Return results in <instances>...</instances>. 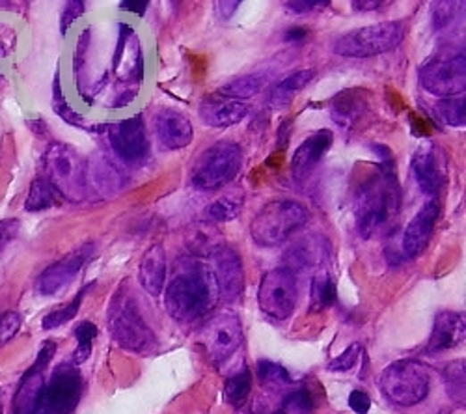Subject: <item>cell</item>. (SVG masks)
Segmentation results:
<instances>
[{
  "mask_svg": "<svg viewBox=\"0 0 466 414\" xmlns=\"http://www.w3.org/2000/svg\"><path fill=\"white\" fill-rule=\"evenodd\" d=\"M211 282L213 277L202 263L181 260L164 294V304L171 318L179 323L200 319L213 304Z\"/></svg>",
  "mask_w": 466,
  "mask_h": 414,
  "instance_id": "obj_1",
  "label": "cell"
},
{
  "mask_svg": "<svg viewBox=\"0 0 466 414\" xmlns=\"http://www.w3.org/2000/svg\"><path fill=\"white\" fill-rule=\"evenodd\" d=\"M109 330L112 340L137 355H150L157 349V338L146 323L129 282L123 280L109 306Z\"/></svg>",
  "mask_w": 466,
  "mask_h": 414,
  "instance_id": "obj_2",
  "label": "cell"
},
{
  "mask_svg": "<svg viewBox=\"0 0 466 414\" xmlns=\"http://www.w3.org/2000/svg\"><path fill=\"white\" fill-rule=\"evenodd\" d=\"M401 207V189L394 178V172H380L366 181L356 195L354 220L356 232L364 239H370L379 228L392 220Z\"/></svg>",
  "mask_w": 466,
  "mask_h": 414,
  "instance_id": "obj_3",
  "label": "cell"
},
{
  "mask_svg": "<svg viewBox=\"0 0 466 414\" xmlns=\"http://www.w3.org/2000/svg\"><path fill=\"white\" fill-rule=\"evenodd\" d=\"M310 213L301 202L274 200L263 205L250 224V237L262 248H274L286 243L306 226Z\"/></svg>",
  "mask_w": 466,
  "mask_h": 414,
  "instance_id": "obj_4",
  "label": "cell"
},
{
  "mask_svg": "<svg viewBox=\"0 0 466 414\" xmlns=\"http://www.w3.org/2000/svg\"><path fill=\"white\" fill-rule=\"evenodd\" d=\"M44 172L63 202H80L87 198V161L70 144L54 142L44 155Z\"/></svg>",
  "mask_w": 466,
  "mask_h": 414,
  "instance_id": "obj_5",
  "label": "cell"
},
{
  "mask_svg": "<svg viewBox=\"0 0 466 414\" xmlns=\"http://www.w3.org/2000/svg\"><path fill=\"white\" fill-rule=\"evenodd\" d=\"M243 152L236 142H217L204 150L190 170L193 187L204 193L224 189L228 183L237 178L243 169Z\"/></svg>",
  "mask_w": 466,
  "mask_h": 414,
  "instance_id": "obj_6",
  "label": "cell"
},
{
  "mask_svg": "<svg viewBox=\"0 0 466 414\" xmlns=\"http://www.w3.org/2000/svg\"><path fill=\"white\" fill-rule=\"evenodd\" d=\"M405 37V25L401 21H385L360 27L337 37L332 53L344 58H370L395 49Z\"/></svg>",
  "mask_w": 466,
  "mask_h": 414,
  "instance_id": "obj_7",
  "label": "cell"
},
{
  "mask_svg": "<svg viewBox=\"0 0 466 414\" xmlns=\"http://www.w3.org/2000/svg\"><path fill=\"white\" fill-rule=\"evenodd\" d=\"M380 392L399 407H414L428 398L431 379L428 369L416 360H397L379 377Z\"/></svg>",
  "mask_w": 466,
  "mask_h": 414,
  "instance_id": "obj_8",
  "label": "cell"
},
{
  "mask_svg": "<svg viewBox=\"0 0 466 414\" xmlns=\"http://www.w3.org/2000/svg\"><path fill=\"white\" fill-rule=\"evenodd\" d=\"M464 51H459V47H444L423 62L420 68V85L437 97L450 99L464 92Z\"/></svg>",
  "mask_w": 466,
  "mask_h": 414,
  "instance_id": "obj_9",
  "label": "cell"
},
{
  "mask_svg": "<svg viewBox=\"0 0 466 414\" xmlns=\"http://www.w3.org/2000/svg\"><path fill=\"white\" fill-rule=\"evenodd\" d=\"M82 376L73 362H62L53 371L41 394L37 414H73L82 396Z\"/></svg>",
  "mask_w": 466,
  "mask_h": 414,
  "instance_id": "obj_10",
  "label": "cell"
},
{
  "mask_svg": "<svg viewBox=\"0 0 466 414\" xmlns=\"http://www.w3.org/2000/svg\"><path fill=\"white\" fill-rule=\"evenodd\" d=\"M296 295H299V287H296L295 271L287 267H277L263 275L258 289V302L269 318L284 321L293 314Z\"/></svg>",
  "mask_w": 466,
  "mask_h": 414,
  "instance_id": "obj_11",
  "label": "cell"
},
{
  "mask_svg": "<svg viewBox=\"0 0 466 414\" xmlns=\"http://www.w3.org/2000/svg\"><path fill=\"white\" fill-rule=\"evenodd\" d=\"M109 144L114 155L129 167H140L150 157V142H147L142 116H131L107 126Z\"/></svg>",
  "mask_w": 466,
  "mask_h": 414,
  "instance_id": "obj_12",
  "label": "cell"
},
{
  "mask_svg": "<svg viewBox=\"0 0 466 414\" xmlns=\"http://www.w3.org/2000/svg\"><path fill=\"white\" fill-rule=\"evenodd\" d=\"M96 254V244L87 243L73 253L66 254L62 260L51 263L44 273H41L34 284L36 294L44 297H53L63 292L80 273V269L87 265Z\"/></svg>",
  "mask_w": 466,
  "mask_h": 414,
  "instance_id": "obj_13",
  "label": "cell"
},
{
  "mask_svg": "<svg viewBox=\"0 0 466 414\" xmlns=\"http://www.w3.org/2000/svg\"><path fill=\"white\" fill-rule=\"evenodd\" d=\"M200 340L209 359L215 364H222L231 355H236V351L243 344V328L239 318L229 314L215 316L202 328Z\"/></svg>",
  "mask_w": 466,
  "mask_h": 414,
  "instance_id": "obj_14",
  "label": "cell"
},
{
  "mask_svg": "<svg viewBox=\"0 0 466 414\" xmlns=\"http://www.w3.org/2000/svg\"><path fill=\"white\" fill-rule=\"evenodd\" d=\"M211 277L224 302H236L245 292V267L236 248L222 244L211 256Z\"/></svg>",
  "mask_w": 466,
  "mask_h": 414,
  "instance_id": "obj_15",
  "label": "cell"
},
{
  "mask_svg": "<svg viewBox=\"0 0 466 414\" xmlns=\"http://www.w3.org/2000/svg\"><path fill=\"white\" fill-rule=\"evenodd\" d=\"M411 170L423 195L437 196L446 185L448 162L437 144H421L411 159Z\"/></svg>",
  "mask_w": 466,
  "mask_h": 414,
  "instance_id": "obj_16",
  "label": "cell"
},
{
  "mask_svg": "<svg viewBox=\"0 0 466 414\" xmlns=\"http://www.w3.org/2000/svg\"><path fill=\"white\" fill-rule=\"evenodd\" d=\"M152 131L159 146L166 152L187 148L195 138V126L183 112L176 109H159L152 118Z\"/></svg>",
  "mask_w": 466,
  "mask_h": 414,
  "instance_id": "obj_17",
  "label": "cell"
},
{
  "mask_svg": "<svg viewBox=\"0 0 466 414\" xmlns=\"http://www.w3.org/2000/svg\"><path fill=\"white\" fill-rule=\"evenodd\" d=\"M440 213V203L437 198L429 200L420 207V211L407 224L404 234V254L409 260H414L426 253V248L431 243L437 219Z\"/></svg>",
  "mask_w": 466,
  "mask_h": 414,
  "instance_id": "obj_18",
  "label": "cell"
},
{
  "mask_svg": "<svg viewBox=\"0 0 466 414\" xmlns=\"http://www.w3.org/2000/svg\"><path fill=\"white\" fill-rule=\"evenodd\" d=\"M332 131L320 129L310 135L291 157V176L295 181H304L332 146Z\"/></svg>",
  "mask_w": 466,
  "mask_h": 414,
  "instance_id": "obj_19",
  "label": "cell"
},
{
  "mask_svg": "<svg viewBox=\"0 0 466 414\" xmlns=\"http://www.w3.org/2000/svg\"><path fill=\"white\" fill-rule=\"evenodd\" d=\"M466 327H464V314L450 312V310H442L435 316L433 333L429 336L426 351L431 355L440 353V351H448L457 347L464 342Z\"/></svg>",
  "mask_w": 466,
  "mask_h": 414,
  "instance_id": "obj_20",
  "label": "cell"
},
{
  "mask_svg": "<svg viewBox=\"0 0 466 414\" xmlns=\"http://www.w3.org/2000/svg\"><path fill=\"white\" fill-rule=\"evenodd\" d=\"M198 114L205 126L224 129V128L237 126L239 121H243L248 114V105H245L241 101H231L226 97L221 99L207 97L200 103Z\"/></svg>",
  "mask_w": 466,
  "mask_h": 414,
  "instance_id": "obj_21",
  "label": "cell"
},
{
  "mask_svg": "<svg viewBox=\"0 0 466 414\" xmlns=\"http://www.w3.org/2000/svg\"><path fill=\"white\" fill-rule=\"evenodd\" d=\"M138 278L142 287L152 297H159L166 282V253L161 243L152 244L140 260Z\"/></svg>",
  "mask_w": 466,
  "mask_h": 414,
  "instance_id": "obj_22",
  "label": "cell"
},
{
  "mask_svg": "<svg viewBox=\"0 0 466 414\" xmlns=\"http://www.w3.org/2000/svg\"><path fill=\"white\" fill-rule=\"evenodd\" d=\"M44 388V369L32 364V368L19 381V386L15 390L13 414H37Z\"/></svg>",
  "mask_w": 466,
  "mask_h": 414,
  "instance_id": "obj_23",
  "label": "cell"
},
{
  "mask_svg": "<svg viewBox=\"0 0 466 414\" xmlns=\"http://www.w3.org/2000/svg\"><path fill=\"white\" fill-rule=\"evenodd\" d=\"M362 94V90H345L332 99L330 116L337 126L351 128L366 112V99Z\"/></svg>",
  "mask_w": 466,
  "mask_h": 414,
  "instance_id": "obj_24",
  "label": "cell"
},
{
  "mask_svg": "<svg viewBox=\"0 0 466 414\" xmlns=\"http://www.w3.org/2000/svg\"><path fill=\"white\" fill-rule=\"evenodd\" d=\"M315 71L313 70H301L296 73H291L284 80H280L269 94V107L272 109H286L296 94H301L310 82L313 80Z\"/></svg>",
  "mask_w": 466,
  "mask_h": 414,
  "instance_id": "obj_25",
  "label": "cell"
},
{
  "mask_svg": "<svg viewBox=\"0 0 466 414\" xmlns=\"http://www.w3.org/2000/svg\"><path fill=\"white\" fill-rule=\"evenodd\" d=\"M87 162V183H92L97 193H118L121 189V174L107 159Z\"/></svg>",
  "mask_w": 466,
  "mask_h": 414,
  "instance_id": "obj_26",
  "label": "cell"
},
{
  "mask_svg": "<svg viewBox=\"0 0 466 414\" xmlns=\"http://www.w3.org/2000/svg\"><path fill=\"white\" fill-rule=\"evenodd\" d=\"M269 82V75L265 73H250L229 80L228 85L221 87L219 94L226 99L237 101V99H252L256 97Z\"/></svg>",
  "mask_w": 466,
  "mask_h": 414,
  "instance_id": "obj_27",
  "label": "cell"
},
{
  "mask_svg": "<svg viewBox=\"0 0 466 414\" xmlns=\"http://www.w3.org/2000/svg\"><path fill=\"white\" fill-rule=\"evenodd\" d=\"M222 234L217 230L213 224L202 222L190 230V236H187V246L190 253L198 256H213L219 248L222 246Z\"/></svg>",
  "mask_w": 466,
  "mask_h": 414,
  "instance_id": "obj_28",
  "label": "cell"
},
{
  "mask_svg": "<svg viewBox=\"0 0 466 414\" xmlns=\"http://www.w3.org/2000/svg\"><path fill=\"white\" fill-rule=\"evenodd\" d=\"M63 198L54 191L53 185L46 178H37L32 181L30 191L25 202V210L30 213L47 211L54 205H62Z\"/></svg>",
  "mask_w": 466,
  "mask_h": 414,
  "instance_id": "obj_29",
  "label": "cell"
},
{
  "mask_svg": "<svg viewBox=\"0 0 466 414\" xmlns=\"http://www.w3.org/2000/svg\"><path fill=\"white\" fill-rule=\"evenodd\" d=\"M243 195H224L217 198L213 203L207 207V220L209 222H229L233 219H237L243 211Z\"/></svg>",
  "mask_w": 466,
  "mask_h": 414,
  "instance_id": "obj_30",
  "label": "cell"
},
{
  "mask_svg": "<svg viewBox=\"0 0 466 414\" xmlns=\"http://www.w3.org/2000/svg\"><path fill=\"white\" fill-rule=\"evenodd\" d=\"M252 392V376H250V369L243 368L239 374L231 376L226 381L224 386V398L231 407H243L248 402V396Z\"/></svg>",
  "mask_w": 466,
  "mask_h": 414,
  "instance_id": "obj_31",
  "label": "cell"
},
{
  "mask_svg": "<svg viewBox=\"0 0 466 414\" xmlns=\"http://www.w3.org/2000/svg\"><path fill=\"white\" fill-rule=\"evenodd\" d=\"M325 254H327L325 241L313 237V239H308L301 244L293 246L287 254V260H291V265H295V267H308L312 263L323 260Z\"/></svg>",
  "mask_w": 466,
  "mask_h": 414,
  "instance_id": "obj_32",
  "label": "cell"
},
{
  "mask_svg": "<svg viewBox=\"0 0 466 414\" xmlns=\"http://www.w3.org/2000/svg\"><path fill=\"white\" fill-rule=\"evenodd\" d=\"M256 369H258L260 383L267 390L280 392V390H284V388H287L291 385V376L287 374V369L284 366L277 364V362L260 360Z\"/></svg>",
  "mask_w": 466,
  "mask_h": 414,
  "instance_id": "obj_33",
  "label": "cell"
},
{
  "mask_svg": "<svg viewBox=\"0 0 466 414\" xmlns=\"http://www.w3.org/2000/svg\"><path fill=\"white\" fill-rule=\"evenodd\" d=\"M336 302V284L329 271L317 273L312 280V308L325 310Z\"/></svg>",
  "mask_w": 466,
  "mask_h": 414,
  "instance_id": "obj_34",
  "label": "cell"
},
{
  "mask_svg": "<svg viewBox=\"0 0 466 414\" xmlns=\"http://www.w3.org/2000/svg\"><path fill=\"white\" fill-rule=\"evenodd\" d=\"M90 287H92V286L82 287L71 302L63 304V306H60L58 310H53V312H49V314L44 318V323H41V325H44V328H46V330H53V328H58V327H62V325H66L68 321H71V319L77 316L79 308H80V304H82V299H84V295L88 294Z\"/></svg>",
  "mask_w": 466,
  "mask_h": 414,
  "instance_id": "obj_35",
  "label": "cell"
},
{
  "mask_svg": "<svg viewBox=\"0 0 466 414\" xmlns=\"http://www.w3.org/2000/svg\"><path fill=\"white\" fill-rule=\"evenodd\" d=\"M435 116L452 128H464V97L440 99L433 107Z\"/></svg>",
  "mask_w": 466,
  "mask_h": 414,
  "instance_id": "obj_36",
  "label": "cell"
},
{
  "mask_svg": "<svg viewBox=\"0 0 466 414\" xmlns=\"http://www.w3.org/2000/svg\"><path fill=\"white\" fill-rule=\"evenodd\" d=\"M97 336V327L92 321H82L77 328H75V338H77V349L71 357L73 364H82L87 362L92 355V344Z\"/></svg>",
  "mask_w": 466,
  "mask_h": 414,
  "instance_id": "obj_37",
  "label": "cell"
},
{
  "mask_svg": "<svg viewBox=\"0 0 466 414\" xmlns=\"http://www.w3.org/2000/svg\"><path fill=\"white\" fill-rule=\"evenodd\" d=\"M444 383H446L448 396L459 403L464 405V360H454L444 369Z\"/></svg>",
  "mask_w": 466,
  "mask_h": 414,
  "instance_id": "obj_38",
  "label": "cell"
},
{
  "mask_svg": "<svg viewBox=\"0 0 466 414\" xmlns=\"http://www.w3.org/2000/svg\"><path fill=\"white\" fill-rule=\"evenodd\" d=\"M313 396L308 388L293 390L284 398L280 409L272 414H312Z\"/></svg>",
  "mask_w": 466,
  "mask_h": 414,
  "instance_id": "obj_39",
  "label": "cell"
},
{
  "mask_svg": "<svg viewBox=\"0 0 466 414\" xmlns=\"http://www.w3.org/2000/svg\"><path fill=\"white\" fill-rule=\"evenodd\" d=\"M53 111L63 120L71 123V126L75 128H84V118L75 111L71 109L66 99H63V94H62V88H60V77L56 73L54 77V87H53Z\"/></svg>",
  "mask_w": 466,
  "mask_h": 414,
  "instance_id": "obj_40",
  "label": "cell"
},
{
  "mask_svg": "<svg viewBox=\"0 0 466 414\" xmlns=\"http://www.w3.org/2000/svg\"><path fill=\"white\" fill-rule=\"evenodd\" d=\"M358 355H360V345L351 344L340 357H336L334 360H330L329 371H336V374H337V371H342V374H344V371L353 369L356 360H358Z\"/></svg>",
  "mask_w": 466,
  "mask_h": 414,
  "instance_id": "obj_41",
  "label": "cell"
},
{
  "mask_svg": "<svg viewBox=\"0 0 466 414\" xmlns=\"http://www.w3.org/2000/svg\"><path fill=\"white\" fill-rule=\"evenodd\" d=\"M21 328V316L17 312H6L0 316V345H6Z\"/></svg>",
  "mask_w": 466,
  "mask_h": 414,
  "instance_id": "obj_42",
  "label": "cell"
},
{
  "mask_svg": "<svg viewBox=\"0 0 466 414\" xmlns=\"http://www.w3.org/2000/svg\"><path fill=\"white\" fill-rule=\"evenodd\" d=\"M454 8H457L455 3H437L433 6V25L437 30L446 29L452 23V19L455 17Z\"/></svg>",
  "mask_w": 466,
  "mask_h": 414,
  "instance_id": "obj_43",
  "label": "cell"
},
{
  "mask_svg": "<svg viewBox=\"0 0 466 414\" xmlns=\"http://www.w3.org/2000/svg\"><path fill=\"white\" fill-rule=\"evenodd\" d=\"M82 13H84V3H80V0H71V3H68L66 8H63V12H62V21H60L62 34H66L68 29Z\"/></svg>",
  "mask_w": 466,
  "mask_h": 414,
  "instance_id": "obj_44",
  "label": "cell"
},
{
  "mask_svg": "<svg viewBox=\"0 0 466 414\" xmlns=\"http://www.w3.org/2000/svg\"><path fill=\"white\" fill-rule=\"evenodd\" d=\"M19 220L17 219H4L0 220V253L17 237L19 234Z\"/></svg>",
  "mask_w": 466,
  "mask_h": 414,
  "instance_id": "obj_45",
  "label": "cell"
},
{
  "mask_svg": "<svg viewBox=\"0 0 466 414\" xmlns=\"http://www.w3.org/2000/svg\"><path fill=\"white\" fill-rule=\"evenodd\" d=\"M291 13H310V12H321L329 6L327 0H295V3L284 4Z\"/></svg>",
  "mask_w": 466,
  "mask_h": 414,
  "instance_id": "obj_46",
  "label": "cell"
},
{
  "mask_svg": "<svg viewBox=\"0 0 466 414\" xmlns=\"http://www.w3.org/2000/svg\"><path fill=\"white\" fill-rule=\"evenodd\" d=\"M349 407L356 412V414H368V410L371 409V400L362 390H353L349 394Z\"/></svg>",
  "mask_w": 466,
  "mask_h": 414,
  "instance_id": "obj_47",
  "label": "cell"
},
{
  "mask_svg": "<svg viewBox=\"0 0 466 414\" xmlns=\"http://www.w3.org/2000/svg\"><path fill=\"white\" fill-rule=\"evenodd\" d=\"M215 8L219 10V17L222 21H228L231 19L233 15H236V10L239 8V3H233V0H229V3H226V0H222V3H215Z\"/></svg>",
  "mask_w": 466,
  "mask_h": 414,
  "instance_id": "obj_48",
  "label": "cell"
},
{
  "mask_svg": "<svg viewBox=\"0 0 466 414\" xmlns=\"http://www.w3.org/2000/svg\"><path fill=\"white\" fill-rule=\"evenodd\" d=\"M388 6V3H380V0H356V3H353V10L356 12H373V10H379V8H385Z\"/></svg>",
  "mask_w": 466,
  "mask_h": 414,
  "instance_id": "obj_49",
  "label": "cell"
},
{
  "mask_svg": "<svg viewBox=\"0 0 466 414\" xmlns=\"http://www.w3.org/2000/svg\"><path fill=\"white\" fill-rule=\"evenodd\" d=\"M306 36H308V30L306 29H301V27H293V29H289L287 32H286V36H284V39L287 41V44H303V41L306 39Z\"/></svg>",
  "mask_w": 466,
  "mask_h": 414,
  "instance_id": "obj_50",
  "label": "cell"
},
{
  "mask_svg": "<svg viewBox=\"0 0 466 414\" xmlns=\"http://www.w3.org/2000/svg\"><path fill=\"white\" fill-rule=\"evenodd\" d=\"M147 3H144V0H140V3H137V0H131V3H121V8H125V10H129V12H133V13H138V15H144V12L147 10Z\"/></svg>",
  "mask_w": 466,
  "mask_h": 414,
  "instance_id": "obj_51",
  "label": "cell"
},
{
  "mask_svg": "<svg viewBox=\"0 0 466 414\" xmlns=\"http://www.w3.org/2000/svg\"><path fill=\"white\" fill-rule=\"evenodd\" d=\"M6 56V46H4V41L0 39V60H3Z\"/></svg>",
  "mask_w": 466,
  "mask_h": 414,
  "instance_id": "obj_52",
  "label": "cell"
},
{
  "mask_svg": "<svg viewBox=\"0 0 466 414\" xmlns=\"http://www.w3.org/2000/svg\"><path fill=\"white\" fill-rule=\"evenodd\" d=\"M0 414H3V405H0Z\"/></svg>",
  "mask_w": 466,
  "mask_h": 414,
  "instance_id": "obj_53",
  "label": "cell"
}]
</instances>
